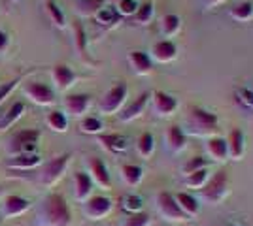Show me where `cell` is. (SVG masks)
Here are the masks:
<instances>
[{"label":"cell","instance_id":"e0dca14e","mask_svg":"<svg viewBox=\"0 0 253 226\" xmlns=\"http://www.w3.org/2000/svg\"><path fill=\"white\" fill-rule=\"evenodd\" d=\"M51 79L55 87H57V91H68L70 87H74V83L78 81V75L74 74V70L70 68V66L66 65H57L53 66L51 70Z\"/></svg>","mask_w":253,"mask_h":226},{"label":"cell","instance_id":"4dcf8cb0","mask_svg":"<svg viewBox=\"0 0 253 226\" xmlns=\"http://www.w3.org/2000/svg\"><path fill=\"white\" fill-rule=\"evenodd\" d=\"M106 0H78L76 4V11L82 17H95L98 11L104 8Z\"/></svg>","mask_w":253,"mask_h":226},{"label":"cell","instance_id":"f6af8a7d","mask_svg":"<svg viewBox=\"0 0 253 226\" xmlns=\"http://www.w3.org/2000/svg\"><path fill=\"white\" fill-rule=\"evenodd\" d=\"M6 49H8V36H6V32L0 31V53H4Z\"/></svg>","mask_w":253,"mask_h":226},{"label":"cell","instance_id":"3957f363","mask_svg":"<svg viewBox=\"0 0 253 226\" xmlns=\"http://www.w3.org/2000/svg\"><path fill=\"white\" fill-rule=\"evenodd\" d=\"M231 194V179L225 170H217L211 173L206 185L199 191V202L206 205H221L225 198Z\"/></svg>","mask_w":253,"mask_h":226},{"label":"cell","instance_id":"f546056e","mask_svg":"<svg viewBox=\"0 0 253 226\" xmlns=\"http://www.w3.org/2000/svg\"><path fill=\"white\" fill-rule=\"evenodd\" d=\"M210 170L208 168H204V170H199V172H193L189 173V175H185V179H183V185L187 187V189H191V191H201L202 187L206 185V181L210 179Z\"/></svg>","mask_w":253,"mask_h":226},{"label":"cell","instance_id":"ac0fdd59","mask_svg":"<svg viewBox=\"0 0 253 226\" xmlns=\"http://www.w3.org/2000/svg\"><path fill=\"white\" fill-rule=\"evenodd\" d=\"M91 108V97L89 95H68L64 98V109L72 117H85V113Z\"/></svg>","mask_w":253,"mask_h":226},{"label":"cell","instance_id":"f1b7e54d","mask_svg":"<svg viewBox=\"0 0 253 226\" xmlns=\"http://www.w3.org/2000/svg\"><path fill=\"white\" fill-rule=\"evenodd\" d=\"M229 17L238 23H248L253 19V2H238L229 10Z\"/></svg>","mask_w":253,"mask_h":226},{"label":"cell","instance_id":"9a60e30c","mask_svg":"<svg viewBox=\"0 0 253 226\" xmlns=\"http://www.w3.org/2000/svg\"><path fill=\"white\" fill-rule=\"evenodd\" d=\"M29 200H25L23 196H15V194H10L2 200V205H0V215L4 219H13V217L23 215L27 209H29Z\"/></svg>","mask_w":253,"mask_h":226},{"label":"cell","instance_id":"30bf717a","mask_svg":"<svg viewBox=\"0 0 253 226\" xmlns=\"http://www.w3.org/2000/svg\"><path fill=\"white\" fill-rule=\"evenodd\" d=\"M23 91L36 106H53L55 104V93H53L51 87H47L45 83L29 81V83H25Z\"/></svg>","mask_w":253,"mask_h":226},{"label":"cell","instance_id":"e575fe53","mask_svg":"<svg viewBox=\"0 0 253 226\" xmlns=\"http://www.w3.org/2000/svg\"><path fill=\"white\" fill-rule=\"evenodd\" d=\"M121 207L125 211H128L130 215L132 213H140V211H144V198L138 196V194H126V196H123Z\"/></svg>","mask_w":253,"mask_h":226},{"label":"cell","instance_id":"bcb514c9","mask_svg":"<svg viewBox=\"0 0 253 226\" xmlns=\"http://www.w3.org/2000/svg\"><path fill=\"white\" fill-rule=\"evenodd\" d=\"M225 226H240V225H236V223H227Z\"/></svg>","mask_w":253,"mask_h":226},{"label":"cell","instance_id":"5b68a950","mask_svg":"<svg viewBox=\"0 0 253 226\" xmlns=\"http://www.w3.org/2000/svg\"><path fill=\"white\" fill-rule=\"evenodd\" d=\"M155 209H157L159 217L165 223H172V225H181L187 221V217L181 213L178 202L174 198V194L169 191H163L155 196Z\"/></svg>","mask_w":253,"mask_h":226},{"label":"cell","instance_id":"44dd1931","mask_svg":"<svg viewBox=\"0 0 253 226\" xmlns=\"http://www.w3.org/2000/svg\"><path fill=\"white\" fill-rule=\"evenodd\" d=\"M174 198H176V202H178L181 213L187 217V219L199 217V213H201V202H199V198H197L195 194L178 193V194H174Z\"/></svg>","mask_w":253,"mask_h":226},{"label":"cell","instance_id":"8d00e7d4","mask_svg":"<svg viewBox=\"0 0 253 226\" xmlns=\"http://www.w3.org/2000/svg\"><path fill=\"white\" fill-rule=\"evenodd\" d=\"M208 166H210V161H208L206 157H193V159H189V161L181 166V173H183V175H189V173L204 170V168H208Z\"/></svg>","mask_w":253,"mask_h":226},{"label":"cell","instance_id":"9c48e42d","mask_svg":"<svg viewBox=\"0 0 253 226\" xmlns=\"http://www.w3.org/2000/svg\"><path fill=\"white\" fill-rule=\"evenodd\" d=\"M151 108H153V113L157 115L159 119H170L172 115H176L179 104L178 98L169 95L167 91H155L151 93Z\"/></svg>","mask_w":253,"mask_h":226},{"label":"cell","instance_id":"b9f144b4","mask_svg":"<svg viewBox=\"0 0 253 226\" xmlns=\"http://www.w3.org/2000/svg\"><path fill=\"white\" fill-rule=\"evenodd\" d=\"M138 6H140V4H138L136 0H119L116 6V10L121 17H130V15L136 13Z\"/></svg>","mask_w":253,"mask_h":226},{"label":"cell","instance_id":"7a4b0ae2","mask_svg":"<svg viewBox=\"0 0 253 226\" xmlns=\"http://www.w3.org/2000/svg\"><path fill=\"white\" fill-rule=\"evenodd\" d=\"M217 117L215 113H211L208 109L201 108V106H193L185 117L183 123V132L195 136V138H202V140H208L211 136H217Z\"/></svg>","mask_w":253,"mask_h":226},{"label":"cell","instance_id":"836d02e7","mask_svg":"<svg viewBox=\"0 0 253 226\" xmlns=\"http://www.w3.org/2000/svg\"><path fill=\"white\" fill-rule=\"evenodd\" d=\"M45 11L49 15L51 23L57 27V29H64L66 27V19H64V13L61 11V8L53 2V0H45Z\"/></svg>","mask_w":253,"mask_h":226},{"label":"cell","instance_id":"8992f818","mask_svg":"<svg viewBox=\"0 0 253 226\" xmlns=\"http://www.w3.org/2000/svg\"><path fill=\"white\" fill-rule=\"evenodd\" d=\"M126 93H128V89H126L125 83L114 85L110 91H106L104 97L100 98V102H98V111H100L102 115H116V113H119L126 102Z\"/></svg>","mask_w":253,"mask_h":226},{"label":"cell","instance_id":"d4e9b609","mask_svg":"<svg viewBox=\"0 0 253 226\" xmlns=\"http://www.w3.org/2000/svg\"><path fill=\"white\" fill-rule=\"evenodd\" d=\"M42 164V159L36 153H27V155H17L8 162V168H15V170H32L36 166Z\"/></svg>","mask_w":253,"mask_h":226},{"label":"cell","instance_id":"1f68e13d","mask_svg":"<svg viewBox=\"0 0 253 226\" xmlns=\"http://www.w3.org/2000/svg\"><path fill=\"white\" fill-rule=\"evenodd\" d=\"M45 123H47V127L53 130V132H66L68 130V119L64 115L63 111H59V109H53L47 113V117H45Z\"/></svg>","mask_w":253,"mask_h":226},{"label":"cell","instance_id":"ee69618b","mask_svg":"<svg viewBox=\"0 0 253 226\" xmlns=\"http://www.w3.org/2000/svg\"><path fill=\"white\" fill-rule=\"evenodd\" d=\"M201 2V6L204 10H211V8H215V6H219L223 2H227V0H199Z\"/></svg>","mask_w":253,"mask_h":226},{"label":"cell","instance_id":"2e32d148","mask_svg":"<svg viewBox=\"0 0 253 226\" xmlns=\"http://www.w3.org/2000/svg\"><path fill=\"white\" fill-rule=\"evenodd\" d=\"M165 143H167V149L172 155H179V153H183L187 149V136L181 130V127L172 125V127L165 130Z\"/></svg>","mask_w":253,"mask_h":226},{"label":"cell","instance_id":"d590c367","mask_svg":"<svg viewBox=\"0 0 253 226\" xmlns=\"http://www.w3.org/2000/svg\"><path fill=\"white\" fill-rule=\"evenodd\" d=\"M74 45L80 57H87V36L82 27V23H74Z\"/></svg>","mask_w":253,"mask_h":226},{"label":"cell","instance_id":"4fadbf2b","mask_svg":"<svg viewBox=\"0 0 253 226\" xmlns=\"http://www.w3.org/2000/svg\"><path fill=\"white\" fill-rule=\"evenodd\" d=\"M149 57H151L153 63L169 65L172 61H176V57H178V45L172 42V40H161V42L153 43Z\"/></svg>","mask_w":253,"mask_h":226},{"label":"cell","instance_id":"7402d4cb","mask_svg":"<svg viewBox=\"0 0 253 226\" xmlns=\"http://www.w3.org/2000/svg\"><path fill=\"white\" fill-rule=\"evenodd\" d=\"M93 181L89 177L87 172H76L74 175V198L78 202L84 204L85 200L91 198V193H93Z\"/></svg>","mask_w":253,"mask_h":226},{"label":"cell","instance_id":"f35d334b","mask_svg":"<svg viewBox=\"0 0 253 226\" xmlns=\"http://www.w3.org/2000/svg\"><path fill=\"white\" fill-rule=\"evenodd\" d=\"M104 129V125H102V121L96 117H84L82 119V123H80V130L84 132V134H100Z\"/></svg>","mask_w":253,"mask_h":226},{"label":"cell","instance_id":"d6986e66","mask_svg":"<svg viewBox=\"0 0 253 226\" xmlns=\"http://www.w3.org/2000/svg\"><path fill=\"white\" fill-rule=\"evenodd\" d=\"M206 157L208 161L213 162H227L229 161V151H227V141L219 136H211L206 140Z\"/></svg>","mask_w":253,"mask_h":226},{"label":"cell","instance_id":"60d3db41","mask_svg":"<svg viewBox=\"0 0 253 226\" xmlns=\"http://www.w3.org/2000/svg\"><path fill=\"white\" fill-rule=\"evenodd\" d=\"M119 226H151V217L146 211H140V213H132L128 215Z\"/></svg>","mask_w":253,"mask_h":226},{"label":"cell","instance_id":"ab89813d","mask_svg":"<svg viewBox=\"0 0 253 226\" xmlns=\"http://www.w3.org/2000/svg\"><path fill=\"white\" fill-rule=\"evenodd\" d=\"M234 98H236V102L244 109H252L253 111V87H240V89H236Z\"/></svg>","mask_w":253,"mask_h":226},{"label":"cell","instance_id":"484cf974","mask_svg":"<svg viewBox=\"0 0 253 226\" xmlns=\"http://www.w3.org/2000/svg\"><path fill=\"white\" fill-rule=\"evenodd\" d=\"M121 177L128 187H138L144 181V168L138 164H125L121 166Z\"/></svg>","mask_w":253,"mask_h":226},{"label":"cell","instance_id":"4316f807","mask_svg":"<svg viewBox=\"0 0 253 226\" xmlns=\"http://www.w3.org/2000/svg\"><path fill=\"white\" fill-rule=\"evenodd\" d=\"M181 31V19L176 13H167L161 19V34L165 38H174Z\"/></svg>","mask_w":253,"mask_h":226},{"label":"cell","instance_id":"cb8c5ba5","mask_svg":"<svg viewBox=\"0 0 253 226\" xmlns=\"http://www.w3.org/2000/svg\"><path fill=\"white\" fill-rule=\"evenodd\" d=\"M23 113H25V104H23V102H13L10 106V109H8V111L2 115V119H0V132L11 129V127L23 117Z\"/></svg>","mask_w":253,"mask_h":226},{"label":"cell","instance_id":"7bdbcfd3","mask_svg":"<svg viewBox=\"0 0 253 226\" xmlns=\"http://www.w3.org/2000/svg\"><path fill=\"white\" fill-rule=\"evenodd\" d=\"M23 77H25V74L17 75L15 79H10L8 83H4V85H0V104H2V102H4L6 98L10 97V95H11V91H13L15 87H17V85H19V83H21V81H23Z\"/></svg>","mask_w":253,"mask_h":226},{"label":"cell","instance_id":"74e56055","mask_svg":"<svg viewBox=\"0 0 253 226\" xmlns=\"http://www.w3.org/2000/svg\"><path fill=\"white\" fill-rule=\"evenodd\" d=\"M119 17H121V15L117 13L116 6H104V8L95 15L96 23H100V25H114V23L119 21Z\"/></svg>","mask_w":253,"mask_h":226},{"label":"cell","instance_id":"83f0119b","mask_svg":"<svg viewBox=\"0 0 253 226\" xmlns=\"http://www.w3.org/2000/svg\"><path fill=\"white\" fill-rule=\"evenodd\" d=\"M136 153L142 157V159H146V161L153 157V153H155V138H153L151 132H144V134L138 136Z\"/></svg>","mask_w":253,"mask_h":226},{"label":"cell","instance_id":"52a82bcc","mask_svg":"<svg viewBox=\"0 0 253 226\" xmlns=\"http://www.w3.org/2000/svg\"><path fill=\"white\" fill-rule=\"evenodd\" d=\"M40 140V130L25 129L15 132L8 141V153L17 157V155H27L36 149V143Z\"/></svg>","mask_w":253,"mask_h":226},{"label":"cell","instance_id":"ffe728a7","mask_svg":"<svg viewBox=\"0 0 253 226\" xmlns=\"http://www.w3.org/2000/svg\"><path fill=\"white\" fill-rule=\"evenodd\" d=\"M128 65L136 75H149L153 72V61L146 51H130Z\"/></svg>","mask_w":253,"mask_h":226},{"label":"cell","instance_id":"6da1fadb","mask_svg":"<svg viewBox=\"0 0 253 226\" xmlns=\"http://www.w3.org/2000/svg\"><path fill=\"white\" fill-rule=\"evenodd\" d=\"M40 226H70L72 225V211L66 204L64 196L53 193L45 196L38 211Z\"/></svg>","mask_w":253,"mask_h":226},{"label":"cell","instance_id":"7c38bea8","mask_svg":"<svg viewBox=\"0 0 253 226\" xmlns=\"http://www.w3.org/2000/svg\"><path fill=\"white\" fill-rule=\"evenodd\" d=\"M87 168H89V177H91V181L93 185L96 187H100V189H104V191H110L112 189V177H110V172H108V168H106V164L100 159H89L87 161Z\"/></svg>","mask_w":253,"mask_h":226},{"label":"cell","instance_id":"603a6c76","mask_svg":"<svg viewBox=\"0 0 253 226\" xmlns=\"http://www.w3.org/2000/svg\"><path fill=\"white\" fill-rule=\"evenodd\" d=\"M98 141L110 153H123L128 147V140L123 134H98Z\"/></svg>","mask_w":253,"mask_h":226},{"label":"cell","instance_id":"277c9868","mask_svg":"<svg viewBox=\"0 0 253 226\" xmlns=\"http://www.w3.org/2000/svg\"><path fill=\"white\" fill-rule=\"evenodd\" d=\"M70 161H72L70 153H63V155H57V157L49 159L45 164H42L40 172L36 175V181L43 185V187H53L55 183H59L61 177L64 175V172H66Z\"/></svg>","mask_w":253,"mask_h":226},{"label":"cell","instance_id":"ba28073f","mask_svg":"<svg viewBox=\"0 0 253 226\" xmlns=\"http://www.w3.org/2000/svg\"><path fill=\"white\" fill-rule=\"evenodd\" d=\"M114 211V200L108 196H91L84 202V215L89 221H102Z\"/></svg>","mask_w":253,"mask_h":226},{"label":"cell","instance_id":"d6a6232c","mask_svg":"<svg viewBox=\"0 0 253 226\" xmlns=\"http://www.w3.org/2000/svg\"><path fill=\"white\" fill-rule=\"evenodd\" d=\"M134 17V21L138 25H142V27H146L149 23L153 21V17H155V8H153V2H144V4H140L138 6L136 13L132 15Z\"/></svg>","mask_w":253,"mask_h":226},{"label":"cell","instance_id":"8fae6325","mask_svg":"<svg viewBox=\"0 0 253 226\" xmlns=\"http://www.w3.org/2000/svg\"><path fill=\"white\" fill-rule=\"evenodd\" d=\"M149 98H151V93H142V95L138 98H134L130 104L123 106V109L117 113V119H119L121 123H132V121H136L138 117H142V113L148 108Z\"/></svg>","mask_w":253,"mask_h":226},{"label":"cell","instance_id":"5bb4252c","mask_svg":"<svg viewBox=\"0 0 253 226\" xmlns=\"http://www.w3.org/2000/svg\"><path fill=\"white\" fill-rule=\"evenodd\" d=\"M225 141H227V151H229V161H242L246 155V136L242 130L234 127L225 138Z\"/></svg>","mask_w":253,"mask_h":226}]
</instances>
